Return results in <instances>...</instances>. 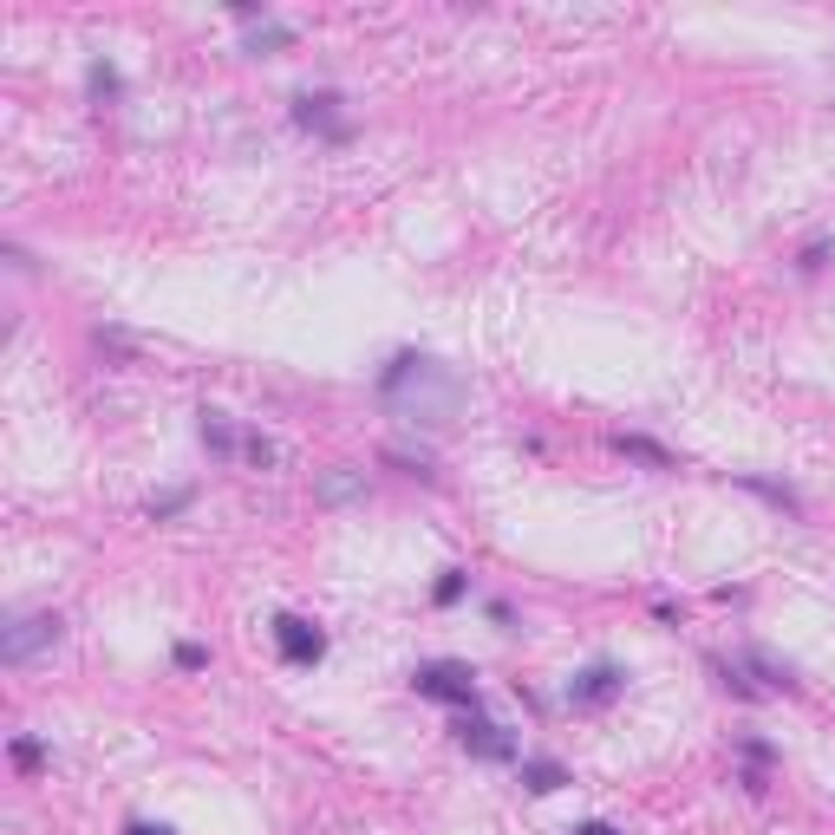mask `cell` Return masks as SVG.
I'll return each instance as SVG.
<instances>
[{
    "instance_id": "d6986e66",
    "label": "cell",
    "mask_w": 835,
    "mask_h": 835,
    "mask_svg": "<svg viewBox=\"0 0 835 835\" xmlns=\"http://www.w3.org/2000/svg\"><path fill=\"white\" fill-rule=\"evenodd\" d=\"M574 835H614V829H607V823H581Z\"/></svg>"
},
{
    "instance_id": "5b68a950",
    "label": "cell",
    "mask_w": 835,
    "mask_h": 835,
    "mask_svg": "<svg viewBox=\"0 0 835 835\" xmlns=\"http://www.w3.org/2000/svg\"><path fill=\"white\" fill-rule=\"evenodd\" d=\"M621 686H626V673L621 666H588L581 679H568V705H581V711H601V705H614L621 698Z\"/></svg>"
},
{
    "instance_id": "6da1fadb",
    "label": "cell",
    "mask_w": 835,
    "mask_h": 835,
    "mask_svg": "<svg viewBox=\"0 0 835 835\" xmlns=\"http://www.w3.org/2000/svg\"><path fill=\"white\" fill-rule=\"evenodd\" d=\"M379 392H385L392 405H405L412 424H444V418L457 412V399H464V385H457L437 359H418V352H399V359L385 366Z\"/></svg>"
},
{
    "instance_id": "8992f818",
    "label": "cell",
    "mask_w": 835,
    "mask_h": 835,
    "mask_svg": "<svg viewBox=\"0 0 835 835\" xmlns=\"http://www.w3.org/2000/svg\"><path fill=\"white\" fill-rule=\"evenodd\" d=\"M457 738H464V751H477V758H489V764H509V758H516V738H503V725H489V718H477V711H464Z\"/></svg>"
},
{
    "instance_id": "4fadbf2b",
    "label": "cell",
    "mask_w": 835,
    "mask_h": 835,
    "mask_svg": "<svg viewBox=\"0 0 835 835\" xmlns=\"http://www.w3.org/2000/svg\"><path fill=\"white\" fill-rule=\"evenodd\" d=\"M190 503V489H170V496H150V516H177Z\"/></svg>"
},
{
    "instance_id": "7a4b0ae2",
    "label": "cell",
    "mask_w": 835,
    "mask_h": 835,
    "mask_svg": "<svg viewBox=\"0 0 835 835\" xmlns=\"http://www.w3.org/2000/svg\"><path fill=\"white\" fill-rule=\"evenodd\" d=\"M53 640H60V621H53V614H13L7 633H0V659H7V666H27V659H33L40 646H53Z\"/></svg>"
},
{
    "instance_id": "9a60e30c",
    "label": "cell",
    "mask_w": 835,
    "mask_h": 835,
    "mask_svg": "<svg viewBox=\"0 0 835 835\" xmlns=\"http://www.w3.org/2000/svg\"><path fill=\"white\" fill-rule=\"evenodd\" d=\"M203 659H209V653H203V646H197V640H183V646H177V666H183V673H197Z\"/></svg>"
},
{
    "instance_id": "2e32d148",
    "label": "cell",
    "mask_w": 835,
    "mask_h": 835,
    "mask_svg": "<svg viewBox=\"0 0 835 835\" xmlns=\"http://www.w3.org/2000/svg\"><path fill=\"white\" fill-rule=\"evenodd\" d=\"M437 601H444V607L464 601V574H444V581H437Z\"/></svg>"
},
{
    "instance_id": "30bf717a",
    "label": "cell",
    "mask_w": 835,
    "mask_h": 835,
    "mask_svg": "<svg viewBox=\"0 0 835 835\" xmlns=\"http://www.w3.org/2000/svg\"><path fill=\"white\" fill-rule=\"evenodd\" d=\"M744 489H751V496H764L770 509H783V516H803V496H796V489L764 484V477H744Z\"/></svg>"
},
{
    "instance_id": "8fae6325",
    "label": "cell",
    "mask_w": 835,
    "mask_h": 835,
    "mask_svg": "<svg viewBox=\"0 0 835 835\" xmlns=\"http://www.w3.org/2000/svg\"><path fill=\"white\" fill-rule=\"evenodd\" d=\"M203 444L215 451V457H235L242 444H235V431H229V418L222 412H203Z\"/></svg>"
},
{
    "instance_id": "5bb4252c",
    "label": "cell",
    "mask_w": 835,
    "mask_h": 835,
    "mask_svg": "<svg viewBox=\"0 0 835 835\" xmlns=\"http://www.w3.org/2000/svg\"><path fill=\"white\" fill-rule=\"evenodd\" d=\"M92 92H98V98H112V92H118V72L105 66V60L92 66Z\"/></svg>"
},
{
    "instance_id": "e0dca14e",
    "label": "cell",
    "mask_w": 835,
    "mask_h": 835,
    "mask_svg": "<svg viewBox=\"0 0 835 835\" xmlns=\"http://www.w3.org/2000/svg\"><path fill=\"white\" fill-rule=\"evenodd\" d=\"M13 764L33 770V764H40V744H33V738H20V744H13Z\"/></svg>"
},
{
    "instance_id": "ba28073f",
    "label": "cell",
    "mask_w": 835,
    "mask_h": 835,
    "mask_svg": "<svg viewBox=\"0 0 835 835\" xmlns=\"http://www.w3.org/2000/svg\"><path fill=\"white\" fill-rule=\"evenodd\" d=\"M614 451H621V457H633V464L673 471V451H666V444H653V437H640V431H621V437H614Z\"/></svg>"
},
{
    "instance_id": "277c9868",
    "label": "cell",
    "mask_w": 835,
    "mask_h": 835,
    "mask_svg": "<svg viewBox=\"0 0 835 835\" xmlns=\"http://www.w3.org/2000/svg\"><path fill=\"white\" fill-rule=\"evenodd\" d=\"M275 646H281L287 666H314V659L327 653V633H320L314 621H300V614H281L275 621Z\"/></svg>"
},
{
    "instance_id": "ac0fdd59",
    "label": "cell",
    "mask_w": 835,
    "mask_h": 835,
    "mask_svg": "<svg viewBox=\"0 0 835 835\" xmlns=\"http://www.w3.org/2000/svg\"><path fill=\"white\" fill-rule=\"evenodd\" d=\"M125 835H170V829H163V823H131Z\"/></svg>"
},
{
    "instance_id": "52a82bcc",
    "label": "cell",
    "mask_w": 835,
    "mask_h": 835,
    "mask_svg": "<svg viewBox=\"0 0 835 835\" xmlns=\"http://www.w3.org/2000/svg\"><path fill=\"white\" fill-rule=\"evenodd\" d=\"M334 105H340L334 92H300V98H294V118H300L307 131H327V138H347V125L334 118Z\"/></svg>"
},
{
    "instance_id": "9c48e42d",
    "label": "cell",
    "mask_w": 835,
    "mask_h": 835,
    "mask_svg": "<svg viewBox=\"0 0 835 835\" xmlns=\"http://www.w3.org/2000/svg\"><path fill=\"white\" fill-rule=\"evenodd\" d=\"M522 783H529L536 796H549V790H561V783H568V770H561L556 758H529V764H522Z\"/></svg>"
},
{
    "instance_id": "7c38bea8",
    "label": "cell",
    "mask_w": 835,
    "mask_h": 835,
    "mask_svg": "<svg viewBox=\"0 0 835 835\" xmlns=\"http://www.w3.org/2000/svg\"><path fill=\"white\" fill-rule=\"evenodd\" d=\"M359 489H366V477H359V471H334V477L320 484V503H352Z\"/></svg>"
},
{
    "instance_id": "3957f363",
    "label": "cell",
    "mask_w": 835,
    "mask_h": 835,
    "mask_svg": "<svg viewBox=\"0 0 835 835\" xmlns=\"http://www.w3.org/2000/svg\"><path fill=\"white\" fill-rule=\"evenodd\" d=\"M412 686L424 698H444V705H464V711H477V679H471V666H451V659H437V666H418Z\"/></svg>"
}]
</instances>
